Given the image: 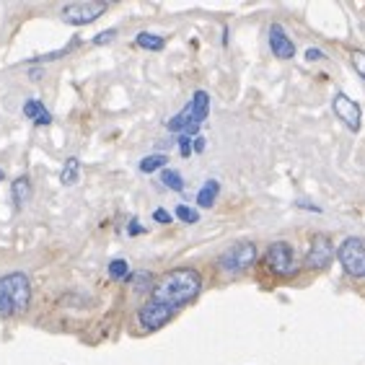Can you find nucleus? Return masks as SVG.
Returning a JSON list of instances; mask_svg holds the SVG:
<instances>
[{"label": "nucleus", "instance_id": "1", "mask_svg": "<svg viewBox=\"0 0 365 365\" xmlns=\"http://www.w3.org/2000/svg\"><path fill=\"white\" fill-rule=\"evenodd\" d=\"M202 290V277L192 267H179L171 273L161 275L151 290V301L166 303L171 308H179L192 303Z\"/></svg>", "mask_w": 365, "mask_h": 365}, {"label": "nucleus", "instance_id": "2", "mask_svg": "<svg viewBox=\"0 0 365 365\" xmlns=\"http://www.w3.org/2000/svg\"><path fill=\"white\" fill-rule=\"evenodd\" d=\"M208 115H210V93L208 91H194L192 101L181 109L179 115L166 122V127L171 129V132H176V135L194 137L197 132H200L202 122L208 120Z\"/></svg>", "mask_w": 365, "mask_h": 365}, {"label": "nucleus", "instance_id": "3", "mask_svg": "<svg viewBox=\"0 0 365 365\" xmlns=\"http://www.w3.org/2000/svg\"><path fill=\"white\" fill-rule=\"evenodd\" d=\"M337 259H339L344 275H350L355 280L365 277V238L347 236L337 246Z\"/></svg>", "mask_w": 365, "mask_h": 365}, {"label": "nucleus", "instance_id": "4", "mask_svg": "<svg viewBox=\"0 0 365 365\" xmlns=\"http://www.w3.org/2000/svg\"><path fill=\"white\" fill-rule=\"evenodd\" d=\"M257 262V246L251 241H236L231 243L228 249L218 257V267H221L226 275H238L243 270H249L251 265Z\"/></svg>", "mask_w": 365, "mask_h": 365}, {"label": "nucleus", "instance_id": "5", "mask_svg": "<svg viewBox=\"0 0 365 365\" xmlns=\"http://www.w3.org/2000/svg\"><path fill=\"white\" fill-rule=\"evenodd\" d=\"M0 290L8 295V301L14 303L16 314H23V311H29V303H31L29 275L11 273V275H6V277H0Z\"/></svg>", "mask_w": 365, "mask_h": 365}, {"label": "nucleus", "instance_id": "6", "mask_svg": "<svg viewBox=\"0 0 365 365\" xmlns=\"http://www.w3.org/2000/svg\"><path fill=\"white\" fill-rule=\"evenodd\" d=\"M337 249L332 246V238L327 233H314L311 241H308V251H306V259H303V265L308 270H314V273H322L327 267L332 265V259H334Z\"/></svg>", "mask_w": 365, "mask_h": 365}, {"label": "nucleus", "instance_id": "7", "mask_svg": "<svg viewBox=\"0 0 365 365\" xmlns=\"http://www.w3.org/2000/svg\"><path fill=\"white\" fill-rule=\"evenodd\" d=\"M265 265L270 267V273L275 275H287L295 273V251L287 241H273L265 251Z\"/></svg>", "mask_w": 365, "mask_h": 365}, {"label": "nucleus", "instance_id": "8", "mask_svg": "<svg viewBox=\"0 0 365 365\" xmlns=\"http://www.w3.org/2000/svg\"><path fill=\"white\" fill-rule=\"evenodd\" d=\"M109 11V3H70V6H63L60 16H63L65 23H73V26H86V23L96 21L99 16H104Z\"/></svg>", "mask_w": 365, "mask_h": 365}, {"label": "nucleus", "instance_id": "9", "mask_svg": "<svg viewBox=\"0 0 365 365\" xmlns=\"http://www.w3.org/2000/svg\"><path fill=\"white\" fill-rule=\"evenodd\" d=\"M332 109H334L337 120L342 122L350 132H360V125H363V109H360L358 101L339 91V93H334V99H332Z\"/></svg>", "mask_w": 365, "mask_h": 365}, {"label": "nucleus", "instance_id": "10", "mask_svg": "<svg viewBox=\"0 0 365 365\" xmlns=\"http://www.w3.org/2000/svg\"><path fill=\"white\" fill-rule=\"evenodd\" d=\"M174 314H176V308L166 306V303H158V301H148L137 311V324H140L145 332H158L161 327H166V324L171 322Z\"/></svg>", "mask_w": 365, "mask_h": 365}, {"label": "nucleus", "instance_id": "11", "mask_svg": "<svg viewBox=\"0 0 365 365\" xmlns=\"http://www.w3.org/2000/svg\"><path fill=\"white\" fill-rule=\"evenodd\" d=\"M270 52H273L277 60H293L295 58V44L293 39L287 36V31L280 26V23H273L270 26Z\"/></svg>", "mask_w": 365, "mask_h": 365}, {"label": "nucleus", "instance_id": "12", "mask_svg": "<svg viewBox=\"0 0 365 365\" xmlns=\"http://www.w3.org/2000/svg\"><path fill=\"white\" fill-rule=\"evenodd\" d=\"M23 117H26L29 122H34L36 127H50L52 125V115L47 112V107H44L39 99L23 101Z\"/></svg>", "mask_w": 365, "mask_h": 365}, {"label": "nucleus", "instance_id": "13", "mask_svg": "<svg viewBox=\"0 0 365 365\" xmlns=\"http://www.w3.org/2000/svg\"><path fill=\"white\" fill-rule=\"evenodd\" d=\"M31 197V179L26 176V174H21V176H16L14 184H11V202H14L16 210H21L26 202H29Z\"/></svg>", "mask_w": 365, "mask_h": 365}, {"label": "nucleus", "instance_id": "14", "mask_svg": "<svg viewBox=\"0 0 365 365\" xmlns=\"http://www.w3.org/2000/svg\"><path fill=\"white\" fill-rule=\"evenodd\" d=\"M218 194H221V181L208 179L200 186V192H197V208H213Z\"/></svg>", "mask_w": 365, "mask_h": 365}, {"label": "nucleus", "instance_id": "15", "mask_svg": "<svg viewBox=\"0 0 365 365\" xmlns=\"http://www.w3.org/2000/svg\"><path fill=\"white\" fill-rule=\"evenodd\" d=\"M135 44L140 50H148V52H161L166 47V39L158 34H151V31H140L135 36Z\"/></svg>", "mask_w": 365, "mask_h": 365}, {"label": "nucleus", "instance_id": "16", "mask_svg": "<svg viewBox=\"0 0 365 365\" xmlns=\"http://www.w3.org/2000/svg\"><path fill=\"white\" fill-rule=\"evenodd\" d=\"M78 176H80V161L78 158H68L63 166V171H60V181H63L65 186H73L78 181Z\"/></svg>", "mask_w": 365, "mask_h": 365}, {"label": "nucleus", "instance_id": "17", "mask_svg": "<svg viewBox=\"0 0 365 365\" xmlns=\"http://www.w3.org/2000/svg\"><path fill=\"white\" fill-rule=\"evenodd\" d=\"M169 164V156L166 153H153V156H145L143 161H140V171L143 174H153V171H164V166Z\"/></svg>", "mask_w": 365, "mask_h": 365}, {"label": "nucleus", "instance_id": "18", "mask_svg": "<svg viewBox=\"0 0 365 365\" xmlns=\"http://www.w3.org/2000/svg\"><path fill=\"white\" fill-rule=\"evenodd\" d=\"M161 181H164V186L174 189V192H181V189H184V179H181V174L174 171V169H164V171H161Z\"/></svg>", "mask_w": 365, "mask_h": 365}, {"label": "nucleus", "instance_id": "19", "mask_svg": "<svg viewBox=\"0 0 365 365\" xmlns=\"http://www.w3.org/2000/svg\"><path fill=\"white\" fill-rule=\"evenodd\" d=\"M127 282H132V287H135V290H140V293H143V290H153V285H156V282H153V277L148 273H129V277H127Z\"/></svg>", "mask_w": 365, "mask_h": 365}, {"label": "nucleus", "instance_id": "20", "mask_svg": "<svg viewBox=\"0 0 365 365\" xmlns=\"http://www.w3.org/2000/svg\"><path fill=\"white\" fill-rule=\"evenodd\" d=\"M174 215H176L181 223H186V226H194V223L200 221V213H197L194 208H189V205H176V208H174Z\"/></svg>", "mask_w": 365, "mask_h": 365}, {"label": "nucleus", "instance_id": "21", "mask_svg": "<svg viewBox=\"0 0 365 365\" xmlns=\"http://www.w3.org/2000/svg\"><path fill=\"white\" fill-rule=\"evenodd\" d=\"M109 277L112 280H127L129 277V265L125 262V259L109 262Z\"/></svg>", "mask_w": 365, "mask_h": 365}, {"label": "nucleus", "instance_id": "22", "mask_svg": "<svg viewBox=\"0 0 365 365\" xmlns=\"http://www.w3.org/2000/svg\"><path fill=\"white\" fill-rule=\"evenodd\" d=\"M350 65L360 78L365 80V50H350Z\"/></svg>", "mask_w": 365, "mask_h": 365}, {"label": "nucleus", "instance_id": "23", "mask_svg": "<svg viewBox=\"0 0 365 365\" xmlns=\"http://www.w3.org/2000/svg\"><path fill=\"white\" fill-rule=\"evenodd\" d=\"M14 314H16L14 303L8 301V295L0 290V316H14Z\"/></svg>", "mask_w": 365, "mask_h": 365}, {"label": "nucleus", "instance_id": "24", "mask_svg": "<svg viewBox=\"0 0 365 365\" xmlns=\"http://www.w3.org/2000/svg\"><path fill=\"white\" fill-rule=\"evenodd\" d=\"M112 39H117V29H107V31H101V34L93 36V44H109Z\"/></svg>", "mask_w": 365, "mask_h": 365}, {"label": "nucleus", "instance_id": "25", "mask_svg": "<svg viewBox=\"0 0 365 365\" xmlns=\"http://www.w3.org/2000/svg\"><path fill=\"white\" fill-rule=\"evenodd\" d=\"M179 153L181 156H192V137L189 135H179Z\"/></svg>", "mask_w": 365, "mask_h": 365}, {"label": "nucleus", "instance_id": "26", "mask_svg": "<svg viewBox=\"0 0 365 365\" xmlns=\"http://www.w3.org/2000/svg\"><path fill=\"white\" fill-rule=\"evenodd\" d=\"M143 226H140V221H137V218H132V221H129V226H127V233L129 236H140V233H143Z\"/></svg>", "mask_w": 365, "mask_h": 365}, {"label": "nucleus", "instance_id": "27", "mask_svg": "<svg viewBox=\"0 0 365 365\" xmlns=\"http://www.w3.org/2000/svg\"><path fill=\"white\" fill-rule=\"evenodd\" d=\"M153 221H156V223H164V226H166V223H171V215L166 213V210L158 208L156 213H153Z\"/></svg>", "mask_w": 365, "mask_h": 365}, {"label": "nucleus", "instance_id": "28", "mask_svg": "<svg viewBox=\"0 0 365 365\" xmlns=\"http://www.w3.org/2000/svg\"><path fill=\"white\" fill-rule=\"evenodd\" d=\"M306 60H327V55H324L322 50L311 47V50H306Z\"/></svg>", "mask_w": 365, "mask_h": 365}, {"label": "nucleus", "instance_id": "29", "mask_svg": "<svg viewBox=\"0 0 365 365\" xmlns=\"http://www.w3.org/2000/svg\"><path fill=\"white\" fill-rule=\"evenodd\" d=\"M192 151L194 153H205V137H194V140H192Z\"/></svg>", "mask_w": 365, "mask_h": 365}, {"label": "nucleus", "instance_id": "30", "mask_svg": "<svg viewBox=\"0 0 365 365\" xmlns=\"http://www.w3.org/2000/svg\"><path fill=\"white\" fill-rule=\"evenodd\" d=\"M303 210H311V213H322V208H316V205H308V202H298Z\"/></svg>", "mask_w": 365, "mask_h": 365}, {"label": "nucleus", "instance_id": "31", "mask_svg": "<svg viewBox=\"0 0 365 365\" xmlns=\"http://www.w3.org/2000/svg\"><path fill=\"white\" fill-rule=\"evenodd\" d=\"M3 176H6V174H3V169H0V179H3Z\"/></svg>", "mask_w": 365, "mask_h": 365}]
</instances>
